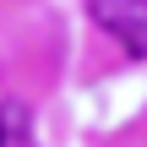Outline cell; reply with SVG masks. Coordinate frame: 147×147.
Masks as SVG:
<instances>
[{"mask_svg":"<svg viewBox=\"0 0 147 147\" xmlns=\"http://www.w3.org/2000/svg\"><path fill=\"white\" fill-rule=\"evenodd\" d=\"M87 16L131 60H147V0H87Z\"/></svg>","mask_w":147,"mask_h":147,"instance_id":"obj_1","label":"cell"},{"mask_svg":"<svg viewBox=\"0 0 147 147\" xmlns=\"http://www.w3.org/2000/svg\"><path fill=\"white\" fill-rule=\"evenodd\" d=\"M0 147H33V120L22 104H0Z\"/></svg>","mask_w":147,"mask_h":147,"instance_id":"obj_2","label":"cell"}]
</instances>
